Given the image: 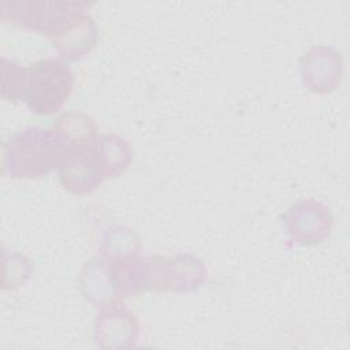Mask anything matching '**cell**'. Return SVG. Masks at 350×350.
<instances>
[{"mask_svg":"<svg viewBox=\"0 0 350 350\" xmlns=\"http://www.w3.org/2000/svg\"><path fill=\"white\" fill-rule=\"evenodd\" d=\"M72 89L70 67L59 59H42L23 68L18 100L41 115L59 111Z\"/></svg>","mask_w":350,"mask_h":350,"instance_id":"7a4b0ae2","label":"cell"},{"mask_svg":"<svg viewBox=\"0 0 350 350\" xmlns=\"http://www.w3.org/2000/svg\"><path fill=\"white\" fill-rule=\"evenodd\" d=\"M67 145L53 130L25 129L12 135L4 152V168L14 178H37L62 164Z\"/></svg>","mask_w":350,"mask_h":350,"instance_id":"6da1fadb","label":"cell"},{"mask_svg":"<svg viewBox=\"0 0 350 350\" xmlns=\"http://www.w3.org/2000/svg\"><path fill=\"white\" fill-rule=\"evenodd\" d=\"M96 153L103 178L122 174L131 160L129 144L118 135H100L96 142Z\"/></svg>","mask_w":350,"mask_h":350,"instance_id":"ba28073f","label":"cell"},{"mask_svg":"<svg viewBox=\"0 0 350 350\" xmlns=\"http://www.w3.org/2000/svg\"><path fill=\"white\" fill-rule=\"evenodd\" d=\"M137 334L135 317L115 304L103 310L97 319L96 342L100 347H131L137 340Z\"/></svg>","mask_w":350,"mask_h":350,"instance_id":"8992f818","label":"cell"},{"mask_svg":"<svg viewBox=\"0 0 350 350\" xmlns=\"http://www.w3.org/2000/svg\"><path fill=\"white\" fill-rule=\"evenodd\" d=\"M55 130L67 146H89L96 144L97 131L93 120L83 113H67L57 119Z\"/></svg>","mask_w":350,"mask_h":350,"instance_id":"9c48e42d","label":"cell"},{"mask_svg":"<svg viewBox=\"0 0 350 350\" xmlns=\"http://www.w3.org/2000/svg\"><path fill=\"white\" fill-rule=\"evenodd\" d=\"M290 237L302 245L320 242L331 228L329 212L316 201H301L290 208L286 216Z\"/></svg>","mask_w":350,"mask_h":350,"instance_id":"5b68a950","label":"cell"},{"mask_svg":"<svg viewBox=\"0 0 350 350\" xmlns=\"http://www.w3.org/2000/svg\"><path fill=\"white\" fill-rule=\"evenodd\" d=\"M53 42L63 57L77 60L89 53L96 42V29L89 15H83L63 34L56 37Z\"/></svg>","mask_w":350,"mask_h":350,"instance_id":"52a82bcc","label":"cell"},{"mask_svg":"<svg viewBox=\"0 0 350 350\" xmlns=\"http://www.w3.org/2000/svg\"><path fill=\"white\" fill-rule=\"evenodd\" d=\"M204 267L200 260L190 256L172 258H152L148 261V288L193 290L204 280Z\"/></svg>","mask_w":350,"mask_h":350,"instance_id":"3957f363","label":"cell"},{"mask_svg":"<svg viewBox=\"0 0 350 350\" xmlns=\"http://www.w3.org/2000/svg\"><path fill=\"white\" fill-rule=\"evenodd\" d=\"M59 174L62 185L72 193L85 194L94 190L104 179L96 153V144L67 146L64 159L59 165Z\"/></svg>","mask_w":350,"mask_h":350,"instance_id":"277c9868","label":"cell"}]
</instances>
